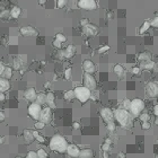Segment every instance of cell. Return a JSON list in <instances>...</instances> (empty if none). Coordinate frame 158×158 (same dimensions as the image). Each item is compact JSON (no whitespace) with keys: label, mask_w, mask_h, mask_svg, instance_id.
<instances>
[{"label":"cell","mask_w":158,"mask_h":158,"mask_svg":"<svg viewBox=\"0 0 158 158\" xmlns=\"http://www.w3.org/2000/svg\"><path fill=\"white\" fill-rule=\"evenodd\" d=\"M67 147H68V141L65 140V137L60 135H53L49 144V148L56 153H65L67 150Z\"/></svg>","instance_id":"6da1fadb"},{"label":"cell","mask_w":158,"mask_h":158,"mask_svg":"<svg viewBox=\"0 0 158 158\" xmlns=\"http://www.w3.org/2000/svg\"><path fill=\"white\" fill-rule=\"evenodd\" d=\"M74 98H77L80 103H86L90 98V94L92 92L87 89L84 86H78L74 89Z\"/></svg>","instance_id":"7a4b0ae2"},{"label":"cell","mask_w":158,"mask_h":158,"mask_svg":"<svg viewBox=\"0 0 158 158\" xmlns=\"http://www.w3.org/2000/svg\"><path fill=\"white\" fill-rule=\"evenodd\" d=\"M113 115L114 119L119 122V124L121 126H126L130 120V115H129V112L123 110V108H119L115 112H113Z\"/></svg>","instance_id":"3957f363"},{"label":"cell","mask_w":158,"mask_h":158,"mask_svg":"<svg viewBox=\"0 0 158 158\" xmlns=\"http://www.w3.org/2000/svg\"><path fill=\"white\" fill-rule=\"evenodd\" d=\"M144 101H141L140 98H135L130 102V107L129 111L133 116H138L141 114V112L144 111Z\"/></svg>","instance_id":"277c9868"},{"label":"cell","mask_w":158,"mask_h":158,"mask_svg":"<svg viewBox=\"0 0 158 158\" xmlns=\"http://www.w3.org/2000/svg\"><path fill=\"white\" fill-rule=\"evenodd\" d=\"M41 111H42V107L41 105H38L36 103H31L29 104V106H28V114L29 116L34 119V120H38V117H40V114H41Z\"/></svg>","instance_id":"5b68a950"},{"label":"cell","mask_w":158,"mask_h":158,"mask_svg":"<svg viewBox=\"0 0 158 158\" xmlns=\"http://www.w3.org/2000/svg\"><path fill=\"white\" fill-rule=\"evenodd\" d=\"M97 86V83H96V79L94 78L92 74H84V87H86L87 89H89L90 92L95 90Z\"/></svg>","instance_id":"8992f818"},{"label":"cell","mask_w":158,"mask_h":158,"mask_svg":"<svg viewBox=\"0 0 158 158\" xmlns=\"http://www.w3.org/2000/svg\"><path fill=\"white\" fill-rule=\"evenodd\" d=\"M78 6L84 10H95L97 8V2L95 0H79Z\"/></svg>","instance_id":"52a82bcc"},{"label":"cell","mask_w":158,"mask_h":158,"mask_svg":"<svg viewBox=\"0 0 158 158\" xmlns=\"http://www.w3.org/2000/svg\"><path fill=\"white\" fill-rule=\"evenodd\" d=\"M101 116H102L103 121L105 123H111V122H114V115H113V112H112L111 108L108 107H104L101 111Z\"/></svg>","instance_id":"ba28073f"},{"label":"cell","mask_w":158,"mask_h":158,"mask_svg":"<svg viewBox=\"0 0 158 158\" xmlns=\"http://www.w3.org/2000/svg\"><path fill=\"white\" fill-rule=\"evenodd\" d=\"M51 115H52L51 108H50V107H44V108H42V111H41V114H40V117H38V121L45 124V123L51 121Z\"/></svg>","instance_id":"9c48e42d"},{"label":"cell","mask_w":158,"mask_h":158,"mask_svg":"<svg viewBox=\"0 0 158 158\" xmlns=\"http://www.w3.org/2000/svg\"><path fill=\"white\" fill-rule=\"evenodd\" d=\"M146 93L150 98H156L158 94V87L156 83H149L146 86Z\"/></svg>","instance_id":"30bf717a"},{"label":"cell","mask_w":158,"mask_h":158,"mask_svg":"<svg viewBox=\"0 0 158 158\" xmlns=\"http://www.w3.org/2000/svg\"><path fill=\"white\" fill-rule=\"evenodd\" d=\"M26 60H27V56H18L17 58L14 59L13 62V70H19L23 65H26Z\"/></svg>","instance_id":"8fae6325"},{"label":"cell","mask_w":158,"mask_h":158,"mask_svg":"<svg viewBox=\"0 0 158 158\" xmlns=\"http://www.w3.org/2000/svg\"><path fill=\"white\" fill-rule=\"evenodd\" d=\"M83 68L85 70V74H92L96 71V67L94 65V62L92 60H85L83 62Z\"/></svg>","instance_id":"7c38bea8"},{"label":"cell","mask_w":158,"mask_h":158,"mask_svg":"<svg viewBox=\"0 0 158 158\" xmlns=\"http://www.w3.org/2000/svg\"><path fill=\"white\" fill-rule=\"evenodd\" d=\"M24 96H25V98H26L27 101H29L31 103H34L35 102V99H36L37 93H36V90H35V88L29 87V88H27L25 92H24Z\"/></svg>","instance_id":"4fadbf2b"},{"label":"cell","mask_w":158,"mask_h":158,"mask_svg":"<svg viewBox=\"0 0 158 158\" xmlns=\"http://www.w3.org/2000/svg\"><path fill=\"white\" fill-rule=\"evenodd\" d=\"M84 33L87 36H95L98 32V28L94 25V24H87L84 28H83Z\"/></svg>","instance_id":"5bb4252c"},{"label":"cell","mask_w":158,"mask_h":158,"mask_svg":"<svg viewBox=\"0 0 158 158\" xmlns=\"http://www.w3.org/2000/svg\"><path fill=\"white\" fill-rule=\"evenodd\" d=\"M20 34L23 36H35L37 35V31L32 26H24L20 28Z\"/></svg>","instance_id":"9a60e30c"},{"label":"cell","mask_w":158,"mask_h":158,"mask_svg":"<svg viewBox=\"0 0 158 158\" xmlns=\"http://www.w3.org/2000/svg\"><path fill=\"white\" fill-rule=\"evenodd\" d=\"M67 153L69 155L70 157L72 158H78L79 156V148L76 146V144H68V147H67Z\"/></svg>","instance_id":"2e32d148"},{"label":"cell","mask_w":158,"mask_h":158,"mask_svg":"<svg viewBox=\"0 0 158 158\" xmlns=\"http://www.w3.org/2000/svg\"><path fill=\"white\" fill-rule=\"evenodd\" d=\"M63 51H65V59H70V58H72V56L76 54V47H74V45L70 44V45H68L67 49L63 50Z\"/></svg>","instance_id":"e0dca14e"},{"label":"cell","mask_w":158,"mask_h":158,"mask_svg":"<svg viewBox=\"0 0 158 158\" xmlns=\"http://www.w3.org/2000/svg\"><path fill=\"white\" fill-rule=\"evenodd\" d=\"M10 88V84L5 78H0V93H5Z\"/></svg>","instance_id":"ac0fdd59"},{"label":"cell","mask_w":158,"mask_h":158,"mask_svg":"<svg viewBox=\"0 0 158 158\" xmlns=\"http://www.w3.org/2000/svg\"><path fill=\"white\" fill-rule=\"evenodd\" d=\"M79 158H92L93 157V150L89 148H85L79 151Z\"/></svg>","instance_id":"d6986e66"},{"label":"cell","mask_w":158,"mask_h":158,"mask_svg":"<svg viewBox=\"0 0 158 158\" xmlns=\"http://www.w3.org/2000/svg\"><path fill=\"white\" fill-rule=\"evenodd\" d=\"M54 94L53 93H49L47 95V104L49 105L50 108H56V103H54Z\"/></svg>","instance_id":"ffe728a7"},{"label":"cell","mask_w":158,"mask_h":158,"mask_svg":"<svg viewBox=\"0 0 158 158\" xmlns=\"http://www.w3.org/2000/svg\"><path fill=\"white\" fill-rule=\"evenodd\" d=\"M20 14H22V9H20V7H18V6H14V7L11 8V10L9 11V15L13 18H18L19 16H20Z\"/></svg>","instance_id":"44dd1931"},{"label":"cell","mask_w":158,"mask_h":158,"mask_svg":"<svg viewBox=\"0 0 158 158\" xmlns=\"http://www.w3.org/2000/svg\"><path fill=\"white\" fill-rule=\"evenodd\" d=\"M23 135H24V139H25V141H26L27 144H31L33 140H34L32 130H29V129H25L23 132Z\"/></svg>","instance_id":"7402d4cb"},{"label":"cell","mask_w":158,"mask_h":158,"mask_svg":"<svg viewBox=\"0 0 158 158\" xmlns=\"http://www.w3.org/2000/svg\"><path fill=\"white\" fill-rule=\"evenodd\" d=\"M113 70H114V74H115L117 77H123V76H124V68H123V65H115Z\"/></svg>","instance_id":"603a6c76"},{"label":"cell","mask_w":158,"mask_h":158,"mask_svg":"<svg viewBox=\"0 0 158 158\" xmlns=\"http://www.w3.org/2000/svg\"><path fill=\"white\" fill-rule=\"evenodd\" d=\"M36 104H38V105H43V104H45L47 103V95L45 94H43V93H40V94H37V96H36Z\"/></svg>","instance_id":"cb8c5ba5"},{"label":"cell","mask_w":158,"mask_h":158,"mask_svg":"<svg viewBox=\"0 0 158 158\" xmlns=\"http://www.w3.org/2000/svg\"><path fill=\"white\" fill-rule=\"evenodd\" d=\"M138 59H139V61H146V62H148V61H151V54H150L148 51L142 52V53L139 54Z\"/></svg>","instance_id":"d4e9b609"},{"label":"cell","mask_w":158,"mask_h":158,"mask_svg":"<svg viewBox=\"0 0 158 158\" xmlns=\"http://www.w3.org/2000/svg\"><path fill=\"white\" fill-rule=\"evenodd\" d=\"M4 77H5L6 80H8L9 81V79L13 78V69L10 68V67H5V70H4Z\"/></svg>","instance_id":"484cf974"},{"label":"cell","mask_w":158,"mask_h":158,"mask_svg":"<svg viewBox=\"0 0 158 158\" xmlns=\"http://www.w3.org/2000/svg\"><path fill=\"white\" fill-rule=\"evenodd\" d=\"M111 144H112V140L110 139V138H107V139L104 140V142H103V144H102L103 153H107V151L110 150V148H111Z\"/></svg>","instance_id":"4316f807"},{"label":"cell","mask_w":158,"mask_h":158,"mask_svg":"<svg viewBox=\"0 0 158 158\" xmlns=\"http://www.w3.org/2000/svg\"><path fill=\"white\" fill-rule=\"evenodd\" d=\"M32 133H33V138L36 140L38 144H43V142H44V140H45L44 139V137L40 135L37 131H32Z\"/></svg>","instance_id":"83f0119b"},{"label":"cell","mask_w":158,"mask_h":158,"mask_svg":"<svg viewBox=\"0 0 158 158\" xmlns=\"http://www.w3.org/2000/svg\"><path fill=\"white\" fill-rule=\"evenodd\" d=\"M149 28H150V24H149V22L147 20V22H144V23L141 25V27L139 28V34L140 35H142L144 33H146L148 31Z\"/></svg>","instance_id":"f1b7e54d"},{"label":"cell","mask_w":158,"mask_h":158,"mask_svg":"<svg viewBox=\"0 0 158 158\" xmlns=\"http://www.w3.org/2000/svg\"><path fill=\"white\" fill-rule=\"evenodd\" d=\"M65 101H72L74 98V90H67L65 93Z\"/></svg>","instance_id":"f546056e"},{"label":"cell","mask_w":158,"mask_h":158,"mask_svg":"<svg viewBox=\"0 0 158 158\" xmlns=\"http://www.w3.org/2000/svg\"><path fill=\"white\" fill-rule=\"evenodd\" d=\"M142 68L144 70H153L155 68V62L153 61H148V62H144V65H142Z\"/></svg>","instance_id":"4dcf8cb0"},{"label":"cell","mask_w":158,"mask_h":158,"mask_svg":"<svg viewBox=\"0 0 158 158\" xmlns=\"http://www.w3.org/2000/svg\"><path fill=\"white\" fill-rule=\"evenodd\" d=\"M37 158H47V153L44 149H38L36 151Z\"/></svg>","instance_id":"1f68e13d"},{"label":"cell","mask_w":158,"mask_h":158,"mask_svg":"<svg viewBox=\"0 0 158 158\" xmlns=\"http://www.w3.org/2000/svg\"><path fill=\"white\" fill-rule=\"evenodd\" d=\"M56 40L59 41V42L62 44V43H65V41H67V37H65L62 33H58V34H56Z\"/></svg>","instance_id":"d6a6232c"},{"label":"cell","mask_w":158,"mask_h":158,"mask_svg":"<svg viewBox=\"0 0 158 158\" xmlns=\"http://www.w3.org/2000/svg\"><path fill=\"white\" fill-rule=\"evenodd\" d=\"M149 120H150V115H149L148 113L140 114V121L141 122H149Z\"/></svg>","instance_id":"836d02e7"},{"label":"cell","mask_w":158,"mask_h":158,"mask_svg":"<svg viewBox=\"0 0 158 158\" xmlns=\"http://www.w3.org/2000/svg\"><path fill=\"white\" fill-rule=\"evenodd\" d=\"M130 99H128V98H126L124 101H123V103H122V105H123V110H126V111H129V107H130Z\"/></svg>","instance_id":"e575fe53"},{"label":"cell","mask_w":158,"mask_h":158,"mask_svg":"<svg viewBox=\"0 0 158 158\" xmlns=\"http://www.w3.org/2000/svg\"><path fill=\"white\" fill-rule=\"evenodd\" d=\"M106 128H107V130L110 131V132H114V131H115V123H114V122L107 123Z\"/></svg>","instance_id":"d590c367"},{"label":"cell","mask_w":158,"mask_h":158,"mask_svg":"<svg viewBox=\"0 0 158 158\" xmlns=\"http://www.w3.org/2000/svg\"><path fill=\"white\" fill-rule=\"evenodd\" d=\"M151 128V123L149 122H141V129L142 130H149Z\"/></svg>","instance_id":"8d00e7d4"},{"label":"cell","mask_w":158,"mask_h":158,"mask_svg":"<svg viewBox=\"0 0 158 158\" xmlns=\"http://www.w3.org/2000/svg\"><path fill=\"white\" fill-rule=\"evenodd\" d=\"M108 50H110V45H103L102 47H99V49H98L97 52L102 54V53H105V52H107Z\"/></svg>","instance_id":"74e56055"},{"label":"cell","mask_w":158,"mask_h":158,"mask_svg":"<svg viewBox=\"0 0 158 158\" xmlns=\"http://www.w3.org/2000/svg\"><path fill=\"white\" fill-rule=\"evenodd\" d=\"M70 77H71V68H67V69L65 70V80H70Z\"/></svg>","instance_id":"f35d334b"},{"label":"cell","mask_w":158,"mask_h":158,"mask_svg":"<svg viewBox=\"0 0 158 158\" xmlns=\"http://www.w3.org/2000/svg\"><path fill=\"white\" fill-rule=\"evenodd\" d=\"M65 5H67V1H65V0H58V1H56V7H58V8H63Z\"/></svg>","instance_id":"ab89813d"},{"label":"cell","mask_w":158,"mask_h":158,"mask_svg":"<svg viewBox=\"0 0 158 158\" xmlns=\"http://www.w3.org/2000/svg\"><path fill=\"white\" fill-rule=\"evenodd\" d=\"M149 24H150V26H153V27H157L158 26V17H153V18L149 22Z\"/></svg>","instance_id":"60d3db41"},{"label":"cell","mask_w":158,"mask_h":158,"mask_svg":"<svg viewBox=\"0 0 158 158\" xmlns=\"http://www.w3.org/2000/svg\"><path fill=\"white\" fill-rule=\"evenodd\" d=\"M25 158H37L36 151H33V150H31V151H28L27 155H26V157H25Z\"/></svg>","instance_id":"b9f144b4"},{"label":"cell","mask_w":158,"mask_h":158,"mask_svg":"<svg viewBox=\"0 0 158 158\" xmlns=\"http://www.w3.org/2000/svg\"><path fill=\"white\" fill-rule=\"evenodd\" d=\"M34 126H35V128H36L37 130H41V129H43V128H44V126H45V124H44V123H42V122L37 121L36 123H35V124H34Z\"/></svg>","instance_id":"7bdbcfd3"},{"label":"cell","mask_w":158,"mask_h":158,"mask_svg":"<svg viewBox=\"0 0 158 158\" xmlns=\"http://www.w3.org/2000/svg\"><path fill=\"white\" fill-rule=\"evenodd\" d=\"M9 16V11L8 10H4L0 13V18H7Z\"/></svg>","instance_id":"ee69618b"},{"label":"cell","mask_w":158,"mask_h":158,"mask_svg":"<svg viewBox=\"0 0 158 158\" xmlns=\"http://www.w3.org/2000/svg\"><path fill=\"white\" fill-rule=\"evenodd\" d=\"M17 42H18V38H17V37H14V36L10 37L9 44H11V45H15V44H17Z\"/></svg>","instance_id":"f6af8a7d"},{"label":"cell","mask_w":158,"mask_h":158,"mask_svg":"<svg viewBox=\"0 0 158 158\" xmlns=\"http://www.w3.org/2000/svg\"><path fill=\"white\" fill-rule=\"evenodd\" d=\"M140 71H141V69H140L139 67H133L132 70H131V72H132L133 74H139Z\"/></svg>","instance_id":"bcb514c9"},{"label":"cell","mask_w":158,"mask_h":158,"mask_svg":"<svg viewBox=\"0 0 158 158\" xmlns=\"http://www.w3.org/2000/svg\"><path fill=\"white\" fill-rule=\"evenodd\" d=\"M52 44H53V45H54L56 49H61V47H62V44H61L59 41H56V40H54V41L52 42Z\"/></svg>","instance_id":"7dc6e473"},{"label":"cell","mask_w":158,"mask_h":158,"mask_svg":"<svg viewBox=\"0 0 158 158\" xmlns=\"http://www.w3.org/2000/svg\"><path fill=\"white\" fill-rule=\"evenodd\" d=\"M87 24H89V22H88V19L87 18H83L81 20H80V25L83 26V27H85Z\"/></svg>","instance_id":"c3c4849f"},{"label":"cell","mask_w":158,"mask_h":158,"mask_svg":"<svg viewBox=\"0 0 158 158\" xmlns=\"http://www.w3.org/2000/svg\"><path fill=\"white\" fill-rule=\"evenodd\" d=\"M72 128H74V130H79L80 129V123L79 122H74L72 123Z\"/></svg>","instance_id":"681fc988"},{"label":"cell","mask_w":158,"mask_h":158,"mask_svg":"<svg viewBox=\"0 0 158 158\" xmlns=\"http://www.w3.org/2000/svg\"><path fill=\"white\" fill-rule=\"evenodd\" d=\"M58 58H59V59H65V51H63V50H60V51H59Z\"/></svg>","instance_id":"f907efd6"},{"label":"cell","mask_w":158,"mask_h":158,"mask_svg":"<svg viewBox=\"0 0 158 158\" xmlns=\"http://www.w3.org/2000/svg\"><path fill=\"white\" fill-rule=\"evenodd\" d=\"M6 119V114L2 111H0V122H4Z\"/></svg>","instance_id":"816d5d0a"},{"label":"cell","mask_w":158,"mask_h":158,"mask_svg":"<svg viewBox=\"0 0 158 158\" xmlns=\"http://www.w3.org/2000/svg\"><path fill=\"white\" fill-rule=\"evenodd\" d=\"M4 70H5V65H4L2 62H0V76H2V74H4Z\"/></svg>","instance_id":"f5cc1de1"},{"label":"cell","mask_w":158,"mask_h":158,"mask_svg":"<svg viewBox=\"0 0 158 158\" xmlns=\"http://www.w3.org/2000/svg\"><path fill=\"white\" fill-rule=\"evenodd\" d=\"M5 98H6L5 93H0V102H4V101H5Z\"/></svg>","instance_id":"db71d44e"},{"label":"cell","mask_w":158,"mask_h":158,"mask_svg":"<svg viewBox=\"0 0 158 158\" xmlns=\"http://www.w3.org/2000/svg\"><path fill=\"white\" fill-rule=\"evenodd\" d=\"M153 114H155V115H158V105H155V106H153Z\"/></svg>","instance_id":"11a10c76"},{"label":"cell","mask_w":158,"mask_h":158,"mask_svg":"<svg viewBox=\"0 0 158 158\" xmlns=\"http://www.w3.org/2000/svg\"><path fill=\"white\" fill-rule=\"evenodd\" d=\"M119 157H120V158H126V153H119Z\"/></svg>","instance_id":"9f6ffc18"},{"label":"cell","mask_w":158,"mask_h":158,"mask_svg":"<svg viewBox=\"0 0 158 158\" xmlns=\"http://www.w3.org/2000/svg\"><path fill=\"white\" fill-rule=\"evenodd\" d=\"M38 4H40V5H44V4H45V0H40Z\"/></svg>","instance_id":"6f0895ef"},{"label":"cell","mask_w":158,"mask_h":158,"mask_svg":"<svg viewBox=\"0 0 158 158\" xmlns=\"http://www.w3.org/2000/svg\"><path fill=\"white\" fill-rule=\"evenodd\" d=\"M103 157H104V158H108V156H107V153H103Z\"/></svg>","instance_id":"680465c9"},{"label":"cell","mask_w":158,"mask_h":158,"mask_svg":"<svg viewBox=\"0 0 158 158\" xmlns=\"http://www.w3.org/2000/svg\"><path fill=\"white\" fill-rule=\"evenodd\" d=\"M2 142H4V138H2V137H0V146L2 144Z\"/></svg>","instance_id":"91938a15"},{"label":"cell","mask_w":158,"mask_h":158,"mask_svg":"<svg viewBox=\"0 0 158 158\" xmlns=\"http://www.w3.org/2000/svg\"><path fill=\"white\" fill-rule=\"evenodd\" d=\"M16 158H23V157H19V156H18V157H16Z\"/></svg>","instance_id":"94428289"}]
</instances>
